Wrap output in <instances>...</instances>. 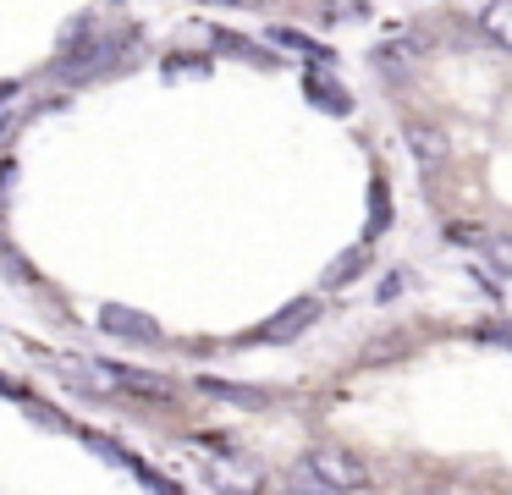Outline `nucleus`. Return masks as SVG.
Here are the masks:
<instances>
[{"label":"nucleus","instance_id":"nucleus-1","mask_svg":"<svg viewBox=\"0 0 512 495\" xmlns=\"http://www.w3.org/2000/svg\"><path fill=\"white\" fill-rule=\"evenodd\" d=\"M292 484L314 495H353L369 484V462L353 457L347 446H314L309 457L292 468Z\"/></svg>","mask_w":512,"mask_h":495},{"label":"nucleus","instance_id":"nucleus-2","mask_svg":"<svg viewBox=\"0 0 512 495\" xmlns=\"http://www.w3.org/2000/svg\"><path fill=\"white\" fill-rule=\"evenodd\" d=\"M314 319H320V297H298V303H287L270 325H259L254 341H292V336H303Z\"/></svg>","mask_w":512,"mask_h":495},{"label":"nucleus","instance_id":"nucleus-3","mask_svg":"<svg viewBox=\"0 0 512 495\" xmlns=\"http://www.w3.org/2000/svg\"><path fill=\"white\" fill-rule=\"evenodd\" d=\"M204 479L215 484V490L221 495H265V473L259 468H248V462H210V468H204Z\"/></svg>","mask_w":512,"mask_h":495},{"label":"nucleus","instance_id":"nucleus-4","mask_svg":"<svg viewBox=\"0 0 512 495\" xmlns=\"http://www.w3.org/2000/svg\"><path fill=\"white\" fill-rule=\"evenodd\" d=\"M100 325L111 330V336H127V341H160V325H155V319L133 314V308H116V303L100 314Z\"/></svg>","mask_w":512,"mask_h":495},{"label":"nucleus","instance_id":"nucleus-5","mask_svg":"<svg viewBox=\"0 0 512 495\" xmlns=\"http://www.w3.org/2000/svg\"><path fill=\"white\" fill-rule=\"evenodd\" d=\"M479 17V33H485L496 50H507L512 55V0H485V6L474 11Z\"/></svg>","mask_w":512,"mask_h":495},{"label":"nucleus","instance_id":"nucleus-6","mask_svg":"<svg viewBox=\"0 0 512 495\" xmlns=\"http://www.w3.org/2000/svg\"><path fill=\"white\" fill-rule=\"evenodd\" d=\"M402 132H408V143H413V154H419V165H430V171H435V165L446 160V132L435 127V121H408Z\"/></svg>","mask_w":512,"mask_h":495},{"label":"nucleus","instance_id":"nucleus-7","mask_svg":"<svg viewBox=\"0 0 512 495\" xmlns=\"http://www.w3.org/2000/svg\"><path fill=\"white\" fill-rule=\"evenodd\" d=\"M116 50H122V39L89 44V50H78V61H61V77H94V72H105V66L116 61Z\"/></svg>","mask_w":512,"mask_h":495},{"label":"nucleus","instance_id":"nucleus-8","mask_svg":"<svg viewBox=\"0 0 512 495\" xmlns=\"http://www.w3.org/2000/svg\"><path fill=\"white\" fill-rule=\"evenodd\" d=\"M303 94H309L314 105L325 110V116H353V99H347V88L331 83V77H309V83H303Z\"/></svg>","mask_w":512,"mask_h":495},{"label":"nucleus","instance_id":"nucleus-9","mask_svg":"<svg viewBox=\"0 0 512 495\" xmlns=\"http://www.w3.org/2000/svg\"><path fill=\"white\" fill-rule=\"evenodd\" d=\"M199 391L221 396V402H237V407H265L270 402V391H259V385H232V380H210V374L199 380Z\"/></svg>","mask_w":512,"mask_h":495},{"label":"nucleus","instance_id":"nucleus-10","mask_svg":"<svg viewBox=\"0 0 512 495\" xmlns=\"http://www.w3.org/2000/svg\"><path fill=\"white\" fill-rule=\"evenodd\" d=\"M364 270H369V242H358V248H347L342 259L325 270V286H331V292H336V286H353Z\"/></svg>","mask_w":512,"mask_h":495},{"label":"nucleus","instance_id":"nucleus-11","mask_svg":"<svg viewBox=\"0 0 512 495\" xmlns=\"http://www.w3.org/2000/svg\"><path fill=\"white\" fill-rule=\"evenodd\" d=\"M369 231H364V242H375L380 231H386V220H391V198H386V182H375V193H369Z\"/></svg>","mask_w":512,"mask_h":495},{"label":"nucleus","instance_id":"nucleus-12","mask_svg":"<svg viewBox=\"0 0 512 495\" xmlns=\"http://www.w3.org/2000/svg\"><path fill=\"white\" fill-rule=\"evenodd\" d=\"M270 39H276V44H287V50H303V55H320V61H331V50H325V44H314L309 33H298V28H276Z\"/></svg>","mask_w":512,"mask_h":495},{"label":"nucleus","instance_id":"nucleus-13","mask_svg":"<svg viewBox=\"0 0 512 495\" xmlns=\"http://www.w3.org/2000/svg\"><path fill=\"white\" fill-rule=\"evenodd\" d=\"M479 248H485V259L496 264L501 275H512V237H485Z\"/></svg>","mask_w":512,"mask_h":495},{"label":"nucleus","instance_id":"nucleus-14","mask_svg":"<svg viewBox=\"0 0 512 495\" xmlns=\"http://www.w3.org/2000/svg\"><path fill=\"white\" fill-rule=\"evenodd\" d=\"M369 11V0H325V22H358Z\"/></svg>","mask_w":512,"mask_h":495},{"label":"nucleus","instance_id":"nucleus-15","mask_svg":"<svg viewBox=\"0 0 512 495\" xmlns=\"http://www.w3.org/2000/svg\"><path fill=\"white\" fill-rule=\"evenodd\" d=\"M215 44H221V50H237V55H248V61H265V55H259V44L237 39V33H215Z\"/></svg>","mask_w":512,"mask_h":495},{"label":"nucleus","instance_id":"nucleus-16","mask_svg":"<svg viewBox=\"0 0 512 495\" xmlns=\"http://www.w3.org/2000/svg\"><path fill=\"white\" fill-rule=\"evenodd\" d=\"M479 336H490V341H501V347H512V325H485Z\"/></svg>","mask_w":512,"mask_h":495},{"label":"nucleus","instance_id":"nucleus-17","mask_svg":"<svg viewBox=\"0 0 512 495\" xmlns=\"http://www.w3.org/2000/svg\"><path fill=\"white\" fill-rule=\"evenodd\" d=\"M204 6H226V11H248V6H265V0H204Z\"/></svg>","mask_w":512,"mask_h":495},{"label":"nucleus","instance_id":"nucleus-18","mask_svg":"<svg viewBox=\"0 0 512 495\" xmlns=\"http://www.w3.org/2000/svg\"><path fill=\"white\" fill-rule=\"evenodd\" d=\"M419 495H446V490H419Z\"/></svg>","mask_w":512,"mask_h":495}]
</instances>
